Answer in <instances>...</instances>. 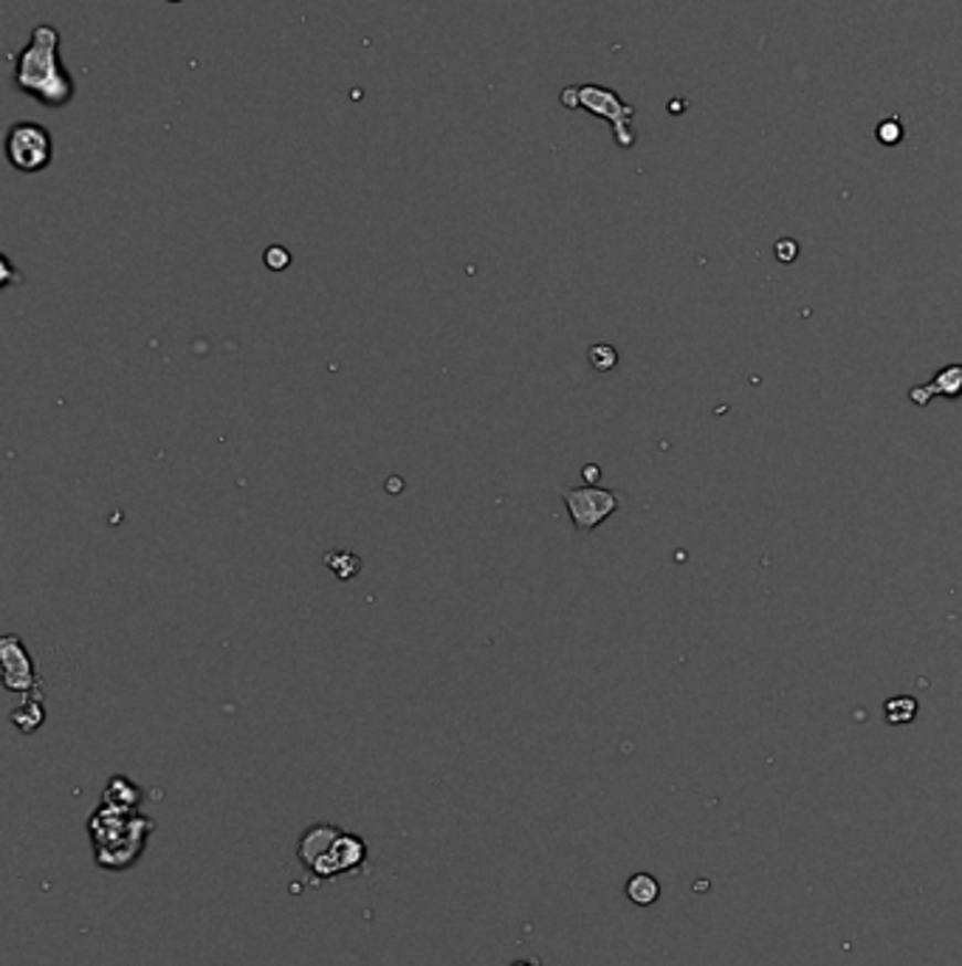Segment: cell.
<instances>
[{
    "mask_svg": "<svg viewBox=\"0 0 962 966\" xmlns=\"http://www.w3.org/2000/svg\"><path fill=\"white\" fill-rule=\"evenodd\" d=\"M0 668H3V684L9 693H38V668L18 636L0 639Z\"/></svg>",
    "mask_w": 962,
    "mask_h": 966,
    "instance_id": "obj_7",
    "label": "cell"
},
{
    "mask_svg": "<svg viewBox=\"0 0 962 966\" xmlns=\"http://www.w3.org/2000/svg\"><path fill=\"white\" fill-rule=\"evenodd\" d=\"M364 862H368V842L356 837V833L342 831L336 837L334 846L328 848V853L310 864L308 873L317 879H336L345 876V873L359 871Z\"/></svg>",
    "mask_w": 962,
    "mask_h": 966,
    "instance_id": "obj_6",
    "label": "cell"
},
{
    "mask_svg": "<svg viewBox=\"0 0 962 966\" xmlns=\"http://www.w3.org/2000/svg\"><path fill=\"white\" fill-rule=\"evenodd\" d=\"M903 139V127H900V119H887L878 125V141L880 145H898V141Z\"/></svg>",
    "mask_w": 962,
    "mask_h": 966,
    "instance_id": "obj_16",
    "label": "cell"
},
{
    "mask_svg": "<svg viewBox=\"0 0 962 966\" xmlns=\"http://www.w3.org/2000/svg\"><path fill=\"white\" fill-rule=\"evenodd\" d=\"M590 363H593L595 370H610L615 368V363H619V354H615L610 345H595V348L590 350Z\"/></svg>",
    "mask_w": 962,
    "mask_h": 966,
    "instance_id": "obj_15",
    "label": "cell"
},
{
    "mask_svg": "<svg viewBox=\"0 0 962 966\" xmlns=\"http://www.w3.org/2000/svg\"><path fill=\"white\" fill-rule=\"evenodd\" d=\"M562 501L568 506V515L577 526V532H593L602 526L610 515H615L621 506L619 492L602 490V486H577L564 490Z\"/></svg>",
    "mask_w": 962,
    "mask_h": 966,
    "instance_id": "obj_5",
    "label": "cell"
},
{
    "mask_svg": "<svg viewBox=\"0 0 962 966\" xmlns=\"http://www.w3.org/2000/svg\"><path fill=\"white\" fill-rule=\"evenodd\" d=\"M624 893H627L630 902L638 904V907H649V904L658 902L660 884L653 873H635V876H630Z\"/></svg>",
    "mask_w": 962,
    "mask_h": 966,
    "instance_id": "obj_12",
    "label": "cell"
},
{
    "mask_svg": "<svg viewBox=\"0 0 962 966\" xmlns=\"http://www.w3.org/2000/svg\"><path fill=\"white\" fill-rule=\"evenodd\" d=\"M776 254H779V258H782V261H785V263H791V261H793V254H796V243H793V241H782V243H776Z\"/></svg>",
    "mask_w": 962,
    "mask_h": 966,
    "instance_id": "obj_18",
    "label": "cell"
},
{
    "mask_svg": "<svg viewBox=\"0 0 962 966\" xmlns=\"http://www.w3.org/2000/svg\"><path fill=\"white\" fill-rule=\"evenodd\" d=\"M60 32L54 25L40 23L32 29L29 43L14 54V85L20 94L38 99L43 108L60 111L71 105L76 94L74 76L60 60Z\"/></svg>",
    "mask_w": 962,
    "mask_h": 966,
    "instance_id": "obj_1",
    "label": "cell"
},
{
    "mask_svg": "<svg viewBox=\"0 0 962 966\" xmlns=\"http://www.w3.org/2000/svg\"><path fill=\"white\" fill-rule=\"evenodd\" d=\"M43 721H45V706H43V699H40V693H29V699H23V704H18L12 710V724L18 726L20 732H25V735L38 732L40 726H43Z\"/></svg>",
    "mask_w": 962,
    "mask_h": 966,
    "instance_id": "obj_11",
    "label": "cell"
},
{
    "mask_svg": "<svg viewBox=\"0 0 962 966\" xmlns=\"http://www.w3.org/2000/svg\"><path fill=\"white\" fill-rule=\"evenodd\" d=\"M328 566L334 568L336 577L350 579V577H353L356 568H359V559H356L350 552H339V554H330V557H328Z\"/></svg>",
    "mask_w": 962,
    "mask_h": 966,
    "instance_id": "obj_14",
    "label": "cell"
},
{
    "mask_svg": "<svg viewBox=\"0 0 962 966\" xmlns=\"http://www.w3.org/2000/svg\"><path fill=\"white\" fill-rule=\"evenodd\" d=\"M7 159L18 172H43L54 159L49 127L38 122H14L7 134Z\"/></svg>",
    "mask_w": 962,
    "mask_h": 966,
    "instance_id": "obj_4",
    "label": "cell"
},
{
    "mask_svg": "<svg viewBox=\"0 0 962 966\" xmlns=\"http://www.w3.org/2000/svg\"><path fill=\"white\" fill-rule=\"evenodd\" d=\"M94 859L105 871H127L145 853L152 833V820L139 811H125L99 802L88 820Z\"/></svg>",
    "mask_w": 962,
    "mask_h": 966,
    "instance_id": "obj_2",
    "label": "cell"
},
{
    "mask_svg": "<svg viewBox=\"0 0 962 966\" xmlns=\"http://www.w3.org/2000/svg\"><path fill=\"white\" fill-rule=\"evenodd\" d=\"M167 3H181V0H167Z\"/></svg>",
    "mask_w": 962,
    "mask_h": 966,
    "instance_id": "obj_20",
    "label": "cell"
},
{
    "mask_svg": "<svg viewBox=\"0 0 962 966\" xmlns=\"http://www.w3.org/2000/svg\"><path fill=\"white\" fill-rule=\"evenodd\" d=\"M559 99H562V105H568V108L588 111V114L607 119L610 125H613L615 141H619L621 147L635 145V134L633 127H630V122H633L635 116L633 105L621 102V96L613 94V91L602 88V85H573V88L562 91Z\"/></svg>",
    "mask_w": 962,
    "mask_h": 966,
    "instance_id": "obj_3",
    "label": "cell"
},
{
    "mask_svg": "<svg viewBox=\"0 0 962 966\" xmlns=\"http://www.w3.org/2000/svg\"><path fill=\"white\" fill-rule=\"evenodd\" d=\"M508 966H539V960H533V958H528V960H514V964H508Z\"/></svg>",
    "mask_w": 962,
    "mask_h": 966,
    "instance_id": "obj_19",
    "label": "cell"
},
{
    "mask_svg": "<svg viewBox=\"0 0 962 966\" xmlns=\"http://www.w3.org/2000/svg\"><path fill=\"white\" fill-rule=\"evenodd\" d=\"M266 266L272 269V272H283V269L292 266V254H288V249H285V246H268L266 249Z\"/></svg>",
    "mask_w": 962,
    "mask_h": 966,
    "instance_id": "obj_17",
    "label": "cell"
},
{
    "mask_svg": "<svg viewBox=\"0 0 962 966\" xmlns=\"http://www.w3.org/2000/svg\"><path fill=\"white\" fill-rule=\"evenodd\" d=\"M339 833H342V828L330 826V822H317V826L305 828L303 837H299V842H297V859L305 871H308L310 864L317 862L319 857H325V853H328V848L334 846Z\"/></svg>",
    "mask_w": 962,
    "mask_h": 966,
    "instance_id": "obj_9",
    "label": "cell"
},
{
    "mask_svg": "<svg viewBox=\"0 0 962 966\" xmlns=\"http://www.w3.org/2000/svg\"><path fill=\"white\" fill-rule=\"evenodd\" d=\"M884 715H887V724H912L915 715H918V701L909 699V695H898V699H889L884 704Z\"/></svg>",
    "mask_w": 962,
    "mask_h": 966,
    "instance_id": "obj_13",
    "label": "cell"
},
{
    "mask_svg": "<svg viewBox=\"0 0 962 966\" xmlns=\"http://www.w3.org/2000/svg\"><path fill=\"white\" fill-rule=\"evenodd\" d=\"M934 396H943V399H960L962 396V365H949V368L938 370V376H934L929 385H920V388L909 390V401L918 407H929Z\"/></svg>",
    "mask_w": 962,
    "mask_h": 966,
    "instance_id": "obj_8",
    "label": "cell"
},
{
    "mask_svg": "<svg viewBox=\"0 0 962 966\" xmlns=\"http://www.w3.org/2000/svg\"><path fill=\"white\" fill-rule=\"evenodd\" d=\"M141 797H145L141 795V788L136 786L134 780H127L125 775L110 777L105 791H102V802H105V806L125 808V811H139Z\"/></svg>",
    "mask_w": 962,
    "mask_h": 966,
    "instance_id": "obj_10",
    "label": "cell"
}]
</instances>
